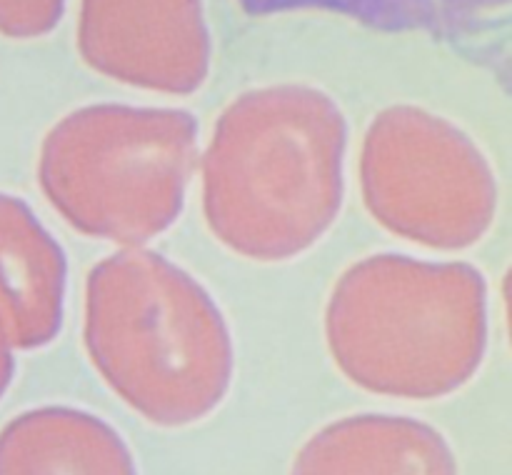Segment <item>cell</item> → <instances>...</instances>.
Returning <instances> with one entry per match:
<instances>
[{"label": "cell", "instance_id": "obj_1", "mask_svg": "<svg viewBox=\"0 0 512 475\" xmlns=\"http://www.w3.org/2000/svg\"><path fill=\"white\" fill-rule=\"evenodd\" d=\"M345 118L308 88H270L230 105L203 160L210 230L253 260H288L343 203Z\"/></svg>", "mask_w": 512, "mask_h": 475}, {"label": "cell", "instance_id": "obj_2", "mask_svg": "<svg viewBox=\"0 0 512 475\" xmlns=\"http://www.w3.org/2000/svg\"><path fill=\"white\" fill-rule=\"evenodd\" d=\"M85 348L105 383L145 420H203L233 378V343L213 298L150 250L100 260L85 290Z\"/></svg>", "mask_w": 512, "mask_h": 475}, {"label": "cell", "instance_id": "obj_3", "mask_svg": "<svg viewBox=\"0 0 512 475\" xmlns=\"http://www.w3.org/2000/svg\"><path fill=\"white\" fill-rule=\"evenodd\" d=\"M485 280L463 263L375 255L340 278L328 305L330 353L360 388L443 398L485 353Z\"/></svg>", "mask_w": 512, "mask_h": 475}, {"label": "cell", "instance_id": "obj_4", "mask_svg": "<svg viewBox=\"0 0 512 475\" xmlns=\"http://www.w3.org/2000/svg\"><path fill=\"white\" fill-rule=\"evenodd\" d=\"M198 155L185 110L90 105L48 133L40 185L80 233L140 245L178 218Z\"/></svg>", "mask_w": 512, "mask_h": 475}, {"label": "cell", "instance_id": "obj_5", "mask_svg": "<svg viewBox=\"0 0 512 475\" xmlns=\"http://www.w3.org/2000/svg\"><path fill=\"white\" fill-rule=\"evenodd\" d=\"M360 178L380 225L430 248L475 243L495 215L488 160L448 120L410 105L370 125Z\"/></svg>", "mask_w": 512, "mask_h": 475}, {"label": "cell", "instance_id": "obj_6", "mask_svg": "<svg viewBox=\"0 0 512 475\" xmlns=\"http://www.w3.org/2000/svg\"><path fill=\"white\" fill-rule=\"evenodd\" d=\"M290 475H458L448 440L423 420L355 415L303 445Z\"/></svg>", "mask_w": 512, "mask_h": 475}, {"label": "cell", "instance_id": "obj_7", "mask_svg": "<svg viewBox=\"0 0 512 475\" xmlns=\"http://www.w3.org/2000/svg\"><path fill=\"white\" fill-rule=\"evenodd\" d=\"M0 475H138L125 440L85 410L40 408L0 440Z\"/></svg>", "mask_w": 512, "mask_h": 475}, {"label": "cell", "instance_id": "obj_8", "mask_svg": "<svg viewBox=\"0 0 512 475\" xmlns=\"http://www.w3.org/2000/svg\"><path fill=\"white\" fill-rule=\"evenodd\" d=\"M510 0H240L248 13L325 8L383 30H428L440 38H468L488 30Z\"/></svg>", "mask_w": 512, "mask_h": 475}]
</instances>
